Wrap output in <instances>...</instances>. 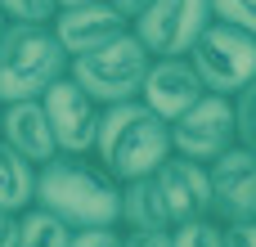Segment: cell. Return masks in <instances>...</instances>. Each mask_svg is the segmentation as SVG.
I'll list each match as a JSON object with an SVG mask.
<instances>
[{
  "mask_svg": "<svg viewBox=\"0 0 256 247\" xmlns=\"http://www.w3.org/2000/svg\"><path fill=\"white\" fill-rule=\"evenodd\" d=\"M220 238H225V247H256V220H230V225H220Z\"/></svg>",
  "mask_w": 256,
  "mask_h": 247,
  "instance_id": "obj_23",
  "label": "cell"
},
{
  "mask_svg": "<svg viewBox=\"0 0 256 247\" xmlns=\"http://www.w3.org/2000/svg\"><path fill=\"white\" fill-rule=\"evenodd\" d=\"M58 76H68V54L50 22H9L0 36V104L40 99Z\"/></svg>",
  "mask_w": 256,
  "mask_h": 247,
  "instance_id": "obj_3",
  "label": "cell"
},
{
  "mask_svg": "<svg viewBox=\"0 0 256 247\" xmlns=\"http://www.w3.org/2000/svg\"><path fill=\"white\" fill-rule=\"evenodd\" d=\"M153 184H158V194H162V207H166L171 230L212 216V176H207L202 162L171 153V158L153 171Z\"/></svg>",
  "mask_w": 256,
  "mask_h": 247,
  "instance_id": "obj_10",
  "label": "cell"
},
{
  "mask_svg": "<svg viewBox=\"0 0 256 247\" xmlns=\"http://www.w3.org/2000/svg\"><path fill=\"white\" fill-rule=\"evenodd\" d=\"M122 247H171V230H122Z\"/></svg>",
  "mask_w": 256,
  "mask_h": 247,
  "instance_id": "obj_22",
  "label": "cell"
},
{
  "mask_svg": "<svg viewBox=\"0 0 256 247\" xmlns=\"http://www.w3.org/2000/svg\"><path fill=\"white\" fill-rule=\"evenodd\" d=\"M90 158L117 184L140 180V176H153L171 158V126L153 108H144L140 99L108 104L104 117H99V140H94V153Z\"/></svg>",
  "mask_w": 256,
  "mask_h": 247,
  "instance_id": "obj_2",
  "label": "cell"
},
{
  "mask_svg": "<svg viewBox=\"0 0 256 247\" xmlns=\"http://www.w3.org/2000/svg\"><path fill=\"white\" fill-rule=\"evenodd\" d=\"M50 32L58 36L63 54L76 58V54H90L99 45H108L112 36L130 32V22L108 4V0H90V4H68V9H54L50 18Z\"/></svg>",
  "mask_w": 256,
  "mask_h": 247,
  "instance_id": "obj_12",
  "label": "cell"
},
{
  "mask_svg": "<svg viewBox=\"0 0 256 247\" xmlns=\"http://www.w3.org/2000/svg\"><path fill=\"white\" fill-rule=\"evenodd\" d=\"M212 220H256V148L234 144L225 148L212 166Z\"/></svg>",
  "mask_w": 256,
  "mask_h": 247,
  "instance_id": "obj_9",
  "label": "cell"
},
{
  "mask_svg": "<svg viewBox=\"0 0 256 247\" xmlns=\"http://www.w3.org/2000/svg\"><path fill=\"white\" fill-rule=\"evenodd\" d=\"M122 230H171L153 176H140V180L122 184Z\"/></svg>",
  "mask_w": 256,
  "mask_h": 247,
  "instance_id": "obj_14",
  "label": "cell"
},
{
  "mask_svg": "<svg viewBox=\"0 0 256 247\" xmlns=\"http://www.w3.org/2000/svg\"><path fill=\"white\" fill-rule=\"evenodd\" d=\"M202 94H207V86L198 81V72H194L189 54L153 58V63H148V72H144V86H140V104H144V108H153L166 126H171L184 108H194Z\"/></svg>",
  "mask_w": 256,
  "mask_h": 247,
  "instance_id": "obj_11",
  "label": "cell"
},
{
  "mask_svg": "<svg viewBox=\"0 0 256 247\" xmlns=\"http://www.w3.org/2000/svg\"><path fill=\"white\" fill-rule=\"evenodd\" d=\"M212 18L256 36V0H212Z\"/></svg>",
  "mask_w": 256,
  "mask_h": 247,
  "instance_id": "obj_18",
  "label": "cell"
},
{
  "mask_svg": "<svg viewBox=\"0 0 256 247\" xmlns=\"http://www.w3.org/2000/svg\"><path fill=\"white\" fill-rule=\"evenodd\" d=\"M36 202L72 230L122 225V184L94 158L58 153L45 166H36Z\"/></svg>",
  "mask_w": 256,
  "mask_h": 247,
  "instance_id": "obj_1",
  "label": "cell"
},
{
  "mask_svg": "<svg viewBox=\"0 0 256 247\" xmlns=\"http://www.w3.org/2000/svg\"><path fill=\"white\" fill-rule=\"evenodd\" d=\"M234 117H238V144L256 148V81L234 94Z\"/></svg>",
  "mask_w": 256,
  "mask_h": 247,
  "instance_id": "obj_19",
  "label": "cell"
},
{
  "mask_svg": "<svg viewBox=\"0 0 256 247\" xmlns=\"http://www.w3.org/2000/svg\"><path fill=\"white\" fill-rule=\"evenodd\" d=\"M0 247H18V216L0 212Z\"/></svg>",
  "mask_w": 256,
  "mask_h": 247,
  "instance_id": "obj_24",
  "label": "cell"
},
{
  "mask_svg": "<svg viewBox=\"0 0 256 247\" xmlns=\"http://www.w3.org/2000/svg\"><path fill=\"white\" fill-rule=\"evenodd\" d=\"M58 9H68V4H90V0H54Z\"/></svg>",
  "mask_w": 256,
  "mask_h": 247,
  "instance_id": "obj_26",
  "label": "cell"
},
{
  "mask_svg": "<svg viewBox=\"0 0 256 247\" xmlns=\"http://www.w3.org/2000/svg\"><path fill=\"white\" fill-rule=\"evenodd\" d=\"M72 243V225L58 220L54 212H45L40 202L18 212V247H68Z\"/></svg>",
  "mask_w": 256,
  "mask_h": 247,
  "instance_id": "obj_16",
  "label": "cell"
},
{
  "mask_svg": "<svg viewBox=\"0 0 256 247\" xmlns=\"http://www.w3.org/2000/svg\"><path fill=\"white\" fill-rule=\"evenodd\" d=\"M148 63H153V54L144 50V40H140L135 32H122V36H112L108 45L68 58V76H72L99 108H108V104L140 99V86H144Z\"/></svg>",
  "mask_w": 256,
  "mask_h": 247,
  "instance_id": "obj_4",
  "label": "cell"
},
{
  "mask_svg": "<svg viewBox=\"0 0 256 247\" xmlns=\"http://www.w3.org/2000/svg\"><path fill=\"white\" fill-rule=\"evenodd\" d=\"M4 27H9V14H4V9H0V36H4Z\"/></svg>",
  "mask_w": 256,
  "mask_h": 247,
  "instance_id": "obj_27",
  "label": "cell"
},
{
  "mask_svg": "<svg viewBox=\"0 0 256 247\" xmlns=\"http://www.w3.org/2000/svg\"><path fill=\"white\" fill-rule=\"evenodd\" d=\"M40 108H45V117H50V130H54L58 153H76V158H90V153H94L104 108H99L72 76H58V81L40 94Z\"/></svg>",
  "mask_w": 256,
  "mask_h": 247,
  "instance_id": "obj_8",
  "label": "cell"
},
{
  "mask_svg": "<svg viewBox=\"0 0 256 247\" xmlns=\"http://www.w3.org/2000/svg\"><path fill=\"white\" fill-rule=\"evenodd\" d=\"M108 4H112V9H117L126 22H135V18L144 14V4H148V0H108Z\"/></svg>",
  "mask_w": 256,
  "mask_h": 247,
  "instance_id": "obj_25",
  "label": "cell"
},
{
  "mask_svg": "<svg viewBox=\"0 0 256 247\" xmlns=\"http://www.w3.org/2000/svg\"><path fill=\"white\" fill-rule=\"evenodd\" d=\"M207 22H212V0H148L144 14L130 22V32L144 40L153 58H176L194 50Z\"/></svg>",
  "mask_w": 256,
  "mask_h": 247,
  "instance_id": "obj_7",
  "label": "cell"
},
{
  "mask_svg": "<svg viewBox=\"0 0 256 247\" xmlns=\"http://www.w3.org/2000/svg\"><path fill=\"white\" fill-rule=\"evenodd\" d=\"M36 202V166L0 144V212H22Z\"/></svg>",
  "mask_w": 256,
  "mask_h": 247,
  "instance_id": "obj_15",
  "label": "cell"
},
{
  "mask_svg": "<svg viewBox=\"0 0 256 247\" xmlns=\"http://www.w3.org/2000/svg\"><path fill=\"white\" fill-rule=\"evenodd\" d=\"M171 247H225L220 238V220H189V225H176L171 230Z\"/></svg>",
  "mask_w": 256,
  "mask_h": 247,
  "instance_id": "obj_17",
  "label": "cell"
},
{
  "mask_svg": "<svg viewBox=\"0 0 256 247\" xmlns=\"http://www.w3.org/2000/svg\"><path fill=\"white\" fill-rule=\"evenodd\" d=\"M0 9L9 14V22H50L54 18V0H0Z\"/></svg>",
  "mask_w": 256,
  "mask_h": 247,
  "instance_id": "obj_20",
  "label": "cell"
},
{
  "mask_svg": "<svg viewBox=\"0 0 256 247\" xmlns=\"http://www.w3.org/2000/svg\"><path fill=\"white\" fill-rule=\"evenodd\" d=\"M0 144L14 148L18 158H27L32 166H45L50 158H58V144H54V130H50L40 99L0 104Z\"/></svg>",
  "mask_w": 256,
  "mask_h": 247,
  "instance_id": "obj_13",
  "label": "cell"
},
{
  "mask_svg": "<svg viewBox=\"0 0 256 247\" xmlns=\"http://www.w3.org/2000/svg\"><path fill=\"white\" fill-rule=\"evenodd\" d=\"M189 63L198 72V81L212 90V94H238L256 81V36L243 27H230V22H207L202 36L194 40L189 50Z\"/></svg>",
  "mask_w": 256,
  "mask_h": 247,
  "instance_id": "obj_5",
  "label": "cell"
},
{
  "mask_svg": "<svg viewBox=\"0 0 256 247\" xmlns=\"http://www.w3.org/2000/svg\"><path fill=\"white\" fill-rule=\"evenodd\" d=\"M238 144V117H234V99L230 94H202L194 108H184L171 122V153L194 158L202 166H212L225 148Z\"/></svg>",
  "mask_w": 256,
  "mask_h": 247,
  "instance_id": "obj_6",
  "label": "cell"
},
{
  "mask_svg": "<svg viewBox=\"0 0 256 247\" xmlns=\"http://www.w3.org/2000/svg\"><path fill=\"white\" fill-rule=\"evenodd\" d=\"M68 247H122V225H94V230H72Z\"/></svg>",
  "mask_w": 256,
  "mask_h": 247,
  "instance_id": "obj_21",
  "label": "cell"
}]
</instances>
